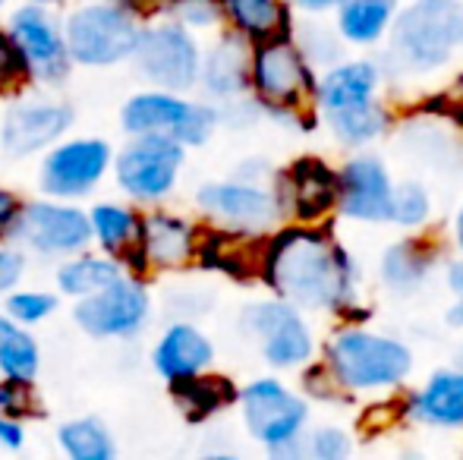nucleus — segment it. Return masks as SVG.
Returning <instances> with one entry per match:
<instances>
[{"instance_id":"nucleus-1","label":"nucleus","mask_w":463,"mask_h":460,"mask_svg":"<svg viewBox=\"0 0 463 460\" xmlns=\"http://www.w3.org/2000/svg\"><path fill=\"white\" fill-rule=\"evenodd\" d=\"M259 281L309 315L366 319L360 313L363 268L328 224L287 221L271 230L262 243Z\"/></svg>"},{"instance_id":"nucleus-2","label":"nucleus","mask_w":463,"mask_h":460,"mask_svg":"<svg viewBox=\"0 0 463 460\" xmlns=\"http://www.w3.org/2000/svg\"><path fill=\"white\" fill-rule=\"evenodd\" d=\"M347 400L401 394L413 379L416 353L403 338L366 325V319L337 322L318 353Z\"/></svg>"},{"instance_id":"nucleus-3","label":"nucleus","mask_w":463,"mask_h":460,"mask_svg":"<svg viewBox=\"0 0 463 460\" xmlns=\"http://www.w3.org/2000/svg\"><path fill=\"white\" fill-rule=\"evenodd\" d=\"M391 82L429 80L463 63V0H410L384 42Z\"/></svg>"},{"instance_id":"nucleus-4","label":"nucleus","mask_w":463,"mask_h":460,"mask_svg":"<svg viewBox=\"0 0 463 460\" xmlns=\"http://www.w3.org/2000/svg\"><path fill=\"white\" fill-rule=\"evenodd\" d=\"M316 86L318 67L309 61L293 29L252 44L250 95L265 114L299 129L316 127L322 123L316 111Z\"/></svg>"},{"instance_id":"nucleus-5","label":"nucleus","mask_w":463,"mask_h":460,"mask_svg":"<svg viewBox=\"0 0 463 460\" xmlns=\"http://www.w3.org/2000/svg\"><path fill=\"white\" fill-rule=\"evenodd\" d=\"M243 426L271 457H306L309 432V394L297 391L275 375H259L240 388Z\"/></svg>"},{"instance_id":"nucleus-6","label":"nucleus","mask_w":463,"mask_h":460,"mask_svg":"<svg viewBox=\"0 0 463 460\" xmlns=\"http://www.w3.org/2000/svg\"><path fill=\"white\" fill-rule=\"evenodd\" d=\"M240 328L256 341L259 356L275 372H303L322 353L309 313L278 294L250 303L240 315Z\"/></svg>"},{"instance_id":"nucleus-7","label":"nucleus","mask_w":463,"mask_h":460,"mask_svg":"<svg viewBox=\"0 0 463 460\" xmlns=\"http://www.w3.org/2000/svg\"><path fill=\"white\" fill-rule=\"evenodd\" d=\"M195 205L212 228L240 233V237L262 239L280 224H287V211L275 180H212V183L199 186Z\"/></svg>"},{"instance_id":"nucleus-8","label":"nucleus","mask_w":463,"mask_h":460,"mask_svg":"<svg viewBox=\"0 0 463 460\" xmlns=\"http://www.w3.org/2000/svg\"><path fill=\"white\" fill-rule=\"evenodd\" d=\"M67 48L80 67H114L129 61L139 48L142 25L127 4H86L63 23Z\"/></svg>"},{"instance_id":"nucleus-9","label":"nucleus","mask_w":463,"mask_h":460,"mask_svg":"<svg viewBox=\"0 0 463 460\" xmlns=\"http://www.w3.org/2000/svg\"><path fill=\"white\" fill-rule=\"evenodd\" d=\"M123 129L129 136L146 133H171L184 146H205L221 123V108L202 105V101H186L184 92L171 89H155V92H139L127 101L120 117Z\"/></svg>"},{"instance_id":"nucleus-10","label":"nucleus","mask_w":463,"mask_h":460,"mask_svg":"<svg viewBox=\"0 0 463 460\" xmlns=\"http://www.w3.org/2000/svg\"><path fill=\"white\" fill-rule=\"evenodd\" d=\"M186 161V146L171 133L133 136L117 158V183L136 202H161L174 192L180 167Z\"/></svg>"},{"instance_id":"nucleus-11","label":"nucleus","mask_w":463,"mask_h":460,"mask_svg":"<svg viewBox=\"0 0 463 460\" xmlns=\"http://www.w3.org/2000/svg\"><path fill=\"white\" fill-rule=\"evenodd\" d=\"M133 61L148 82L171 92H189L202 76V48L189 25L177 19L142 29Z\"/></svg>"},{"instance_id":"nucleus-12","label":"nucleus","mask_w":463,"mask_h":460,"mask_svg":"<svg viewBox=\"0 0 463 460\" xmlns=\"http://www.w3.org/2000/svg\"><path fill=\"white\" fill-rule=\"evenodd\" d=\"M341 190H337V218L354 224H391V199L394 183L391 167L382 155L360 148L341 167Z\"/></svg>"},{"instance_id":"nucleus-13","label":"nucleus","mask_w":463,"mask_h":460,"mask_svg":"<svg viewBox=\"0 0 463 460\" xmlns=\"http://www.w3.org/2000/svg\"><path fill=\"white\" fill-rule=\"evenodd\" d=\"M6 237L13 243L42 252V256H80L95 239V233L92 218L82 209L61 202H32L23 205Z\"/></svg>"},{"instance_id":"nucleus-14","label":"nucleus","mask_w":463,"mask_h":460,"mask_svg":"<svg viewBox=\"0 0 463 460\" xmlns=\"http://www.w3.org/2000/svg\"><path fill=\"white\" fill-rule=\"evenodd\" d=\"M275 186L280 192V202H284L287 221L325 224L331 215H337L341 177H337V167L318 155H303V158L280 167Z\"/></svg>"},{"instance_id":"nucleus-15","label":"nucleus","mask_w":463,"mask_h":460,"mask_svg":"<svg viewBox=\"0 0 463 460\" xmlns=\"http://www.w3.org/2000/svg\"><path fill=\"white\" fill-rule=\"evenodd\" d=\"M148 309L152 300L146 284L139 277L123 275L110 287L76 300L73 319L92 338H129L148 322Z\"/></svg>"},{"instance_id":"nucleus-16","label":"nucleus","mask_w":463,"mask_h":460,"mask_svg":"<svg viewBox=\"0 0 463 460\" xmlns=\"http://www.w3.org/2000/svg\"><path fill=\"white\" fill-rule=\"evenodd\" d=\"M445 239L432 237L426 230L403 233L401 239H394V243H388L382 249L375 265V277L384 294L416 296L420 290H426V284L432 281L435 271L445 268Z\"/></svg>"},{"instance_id":"nucleus-17","label":"nucleus","mask_w":463,"mask_h":460,"mask_svg":"<svg viewBox=\"0 0 463 460\" xmlns=\"http://www.w3.org/2000/svg\"><path fill=\"white\" fill-rule=\"evenodd\" d=\"M114 152L104 139H70L51 148L42 161V190L54 199H80L108 174Z\"/></svg>"},{"instance_id":"nucleus-18","label":"nucleus","mask_w":463,"mask_h":460,"mask_svg":"<svg viewBox=\"0 0 463 460\" xmlns=\"http://www.w3.org/2000/svg\"><path fill=\"white\" fill-rule=\"evenodd\" d=\"M388 82L391 80L384 73V63L372 61V57H344V61L318 70V86H316L318 120L341 111H354V108L375 105V101L384 99Z\"/></svg>"},{"instance_id":"nucleus-19","label":"nucleus","mask_w":463,"mask_h":460,"mask_svg":"<svg viewBox=\"0 0 463 460\" xmlns=\"http://www.w3.org/2000/svg\"><path fill=\"white\" fill-rule=\"evenodd\" d=\"M10 32L29 57L32 76L38 82L57 86V82L67 80L70 63H73L67 35H63V25H57V19L42 4L19 6L10 16Z\"/></svg>"},{"instance_id":"nucleus-20","label":"nucleus","mask_w":463,"mask_h":460,"mask_svg":"<svg viewBox=\"0 0 463 460\" xmlns=\"http://www.w3.org/2000/svg\"><path fill=\"white\" fill-rule=\"evenodd\" d=\"M403 419L439 432H463V366H441L403 394Z\"/></svg>"},{"instance_id":"nucleus-21","label":"nucleus","mask_w":463,"mask_h":460,"mask_svg":"<svg viewBox=\"0 0 463 460\" xmlns=\"http://www.w3.org/2000/svg\"><path fill=\"white\" fill-rule=\"evenodd\" d=\"M202 233L189 218L171 215V211H148L142 215V239L139 252L146 271H180L199 258Z\"/></svg>"},{"instance_id":"nucleus-22","label":"nucleus","mask_w":463,"mask_h":460,"mask_svg":"<svg viewBox=\"0 0 463 460\" xmlns=\"http://www.w3.org/2000/svg\"><path fill=\"white\" fill-rule=\"evenodd\" d=\"M73 127V108L57 101H23L10 108L0 127L4 152L13 158H25L42 148L54 146L67 129Z\"/></svg>"},{"instance_id":"nucleus-23","label":"nucleus","mask_w":463,"mask_h":460,"mask_svg":"<svg viewBox=\"0 0 463 460\" xmlns=\"http://www.w3.org/2000/svg\"><path fill=\"white\" fill-rule=\"evenodd\" d=\"M252 42L233 29H224L202 54L199 86L214 101H240L250 95Z\"/></svg>"},{"instance_id":"nucleus-24","label":"nucleus","mask_w":463,"mask_h":460,"mask_svg":"<svg viewBox=\"0 0 463 460\" xmlns=\"http://www.w3.org/2000/svg\"><path fill=\"white\" fill-rule=\"evenodd\" d=\"M155 372L165 381H186L195 375L212 372L214 366V344L202 328L193 322H174L165 334L158 338L152 353Z\"/></svg>"},{"instance_id":"nucleus-25","label":"nucleus","mask_w":463,"mask_h":460,"mask_svg":"<svg viewBox=\"0 0 463 460\" xmlns=\"http://www.w3.org/2000/svg\"><path fill=\"white\" fill-rule=\"evenodd\" d=\"M401 0H344L335 10V29L347 48H378L388 42Z\"/></svg>"},{"instance_id":"nucleus-26","label":"nucleus","mask_w":463,"mask_h":460,"mask_svg":"<svg viewBox=\"0 0 463 460\" xmlns=\"http://www.w3.org/2000/svg\"><path fill=\"white\" fill-rule=\"evenodd\" d=\"M92 218V233L108 256L120 258L127 268L146 271L139 252V239H142V215H136L127 205H114V202H101L89 211Z\"/></svg>"},{"instance_id":"nucleus-27","label":"nucleus","mask_w":463,"mask_h":460,"mask_svg":"<svg viewBox=\"0 0 463 460\" xmlns=\"http://www.w3.org/2000/svg\"><path fill=\"white\" fill-rule=\"evenodd\" d=\"M394 123H397V114L384 99L366 108H354V111L322 117V127L331 133V139L341 148H347V152L372 148L378 139H384V136L394 129Z\"/></svg>"},{"instance_id":"nucleus-28","label":"nucleus","mask_w":463,"mask_h":460,"mask_svg":"<svg viewBox=\"0 0 463 460\" xmlns=\"http://www.w3.org/2000/svg\"><path fill=\"white\" fill-rule=\"evenodd\" d=\"M221 6L227 29L246 35L252 44L293 29L290 0H221Z\"/></svg>"},{"instance_id":"nucleus-29","label":"nucleus","mask_w":463,"mask_h":460,"mask_svg":"<svg viewBox=\"0 0 463 460\" xmlns=\"http://www.w3.org/2000/svg\"><path fill=\"white\" fill-rule=\"evenodd\" d=\"M123 268L127 265L114 256H76L67 258V262L57 268V287L61 294L73 296V300H82V296H92L98 290L110 287L114 281L123 277Z\"/></svg>"},{"instance_id":"nucleus-30","label":"nucleus","mask_w":463,"mask_h":460,"mask_svg":"<svg viewBox=\"0 0 463 460\" xmlns=\"http://www.w3.org/2000/svg\"><path fill=\"white\" fill-rule=\"evenodd\" d=\"M174 400L180 404V410L189 419H208L218 410H224L227 404L240 398V391L231 385V379H221V375H195L186 381H174Z\"/></svg>"},{"instance_id":"nucleus-31","label":"nucleus","mask_w":463,"mask_h":460,"mask_svg":"<svg viewBox=\"0 0 463 460\" xmlns=\"http://www.w3.org/2000/svg\"><path fill=\"white\" fill-rule=\"evenodd\" d=\"M435 215V199L422 180H397L391 199V228L397 230H426Z\"/></svg>"},{"instance_id":"nucleus-32","label":"nucleus","mask_w":463,"mask_h":460,"mask_svg":"<svg viewBox=\"0 0 463 460\" xmlns=\"http://www.w3.org/2000/svg\"><path fill=\"white\" fill-rule=\"evenodd\" d=\"M328 16H299L297 23H293V35H297V42L303 44V51L309 54V61L316 63L318 70L331 67V63L344 61V38L341 32L335 29V19L331 23H325Z\"/></svg>"},{"instance_id":"nucleus-33","label":"nucleus","mask_w":463,"mask_h":460,"mask_svg":"<svg viewBox=\"0 0 463 460\" xmlns=\"http://www.w3.org/2000/svg\"><path fill=\"white\" fill-rule=\"evenodd\" d=\"M57 442H61L63 455H70L73 460H110V457H114V442H110V432L92 417L73 419V423L61 426V432H57Z\"/></svg>"},{"instance_id":"nucleus-34","label":"nucleus","mask_w":463,"mask_h":460,"mask_svg":"<svg viewBox=\"0 0 463 460\" xmlns=\"http://www.w3.org/2000/svg\"><path fill=\"white\" fill-rule=\"evenodd\" d=\"M38 366H42V353H38L35 338L16 328V332L0 344V372H4L6 379L32 381L38 375Z\"/></svg>"},{"instance_id":"nucleus-35","label":"nucleus","mask_w":463,"mask_h":460,"mask_svg":"<svg viewBox=\"0 0 463 460\" xmlns=\"http://www.w3.org/2000/svg\"><path fill=\"white\" fill-rule=\"evenodd\" d=\"M356 451V438L344 426L325 423L306 432V457L312 460H347Z\"/></svg>"},{"instance_id":"nucleus-36","label":"nucleus","mask_w":463,"mask_h":460,"mask_svg":"<svg viewBox=\"0 0 463 460\" xmlns=\"http://www.w3.org/2000/svg\"><path fill=\"white\" fill-rule=\"evenodd\" d=\"M25 80H35L29 67V57L19 48L10 29H0V95H10L25 86Z\"/></svg>"},{"instance_id":"nucleus-37","label":"nucleus","mask_w":463,"mask_h":460,"mask_svg":"<svg viewBox=\"0 0 463 460\" xmlns=\"http://www.w3.org/2000/svg\"><path fill=\"white\" fill-rule=\"evenodd\" d=\"M57 309V296L44 294V290H19V294L6 296V313L19 322V325H38Z\"/></svg>"},{"instance_id":"nucleus-38","label":"nucleus","mask_w":463,"mask_h":460,"mask_svg":"<svg viewBox=\"0 0 463 460\" xmlns=\"http://www.w3.org/2000/svg\"><path fill=\"white\" fill-rule=\"evenodd\" d=\"M167 10L189 29H218L224 23L221 0H167Z\"/></svg>"},{"instance_id":"nucleus-39","label":"nucleus","mask_w":463,"mask_h":460,"mask_svg":"<svg viewBox=\"0 0 463 460\" xmlns=\"http://www.w3.org/2000/svg\"><path fill=\"white\" fill-rule=\"evenodd\" d=\"M445 287L451 294V306L445 309V322L454 332H463V256H454L445 262Z\"/></svg>"},{"instance_id":"nucleus-40","label":"nucleus","mask_w":463,"mask_h":460,"mask_svg":"<svg viewBox=\"0 0 463 460\" xmlns=\"http://www.w3.org/2000/svg\"><path fill=\"white\" fill-rule=\"evenodd\" d=\"M35 410V398H32V381H16L6 379L0 381V413H10V417H25V413Z\"/></svg>"},{"instance_id":"nucleus-41","label":"nucleus","mask_w":463,"mask_h":460,"mask_svg":"<svg viewBox=\"0 0 463 460\" xmlns=\"http://www.w3.org/2000/svg\"><path fill=\"white\" fill-rule=\"evenodd\" d=\"M23 271H25L23 249H13V246H0V296L13 294V287L19 284Z\"/></svg>"},{"instance_id":"nucleus-42","label":"nucleus","mask_w":463,"mask_h":460,"mask_svg":"<svg viewBox=\"0 0 463 460\" xmlns=\"http://www.w3.org/2000/svg\"><path fill=\"white\" fill-rule=\"evenodd\" d=\"M435 101L441 105V111L451 114L458 123H463V63L458 67V73L451 76V82L439 92V99Z\"/></svg>"},{"instance_id":"nucleus-43","label":"nucleus","mask_w":463,"mask_h":460,"mask_svg":"<svg viewBox=\"0 0 463 460\" xmlns=\"http://www.w3.org/2000/svg\"><path fill=\"white\" fill-rule=\"evenodd\" d=\"M23 442H25L23 423H19L16 417H10V413H0V445H4L6 451H19Z\"/></svg>"},{"instance_id":"nucleus-44","label":"nucleus","mask_w":463,"mask_h":460,"mask_svg":"<svg viewBox=\"0 0 463 460\" xmlns=\"http://www.w3.org/2000/svg\"><path fill=\"white\" fill-rule=\"evenodd\" d=\"M19 211H23V202H19L10 190H4V186H0V237H6V233L13 230Z\"/></svg>"},{"instance_id":"nucleus-45","label":"nucleus","mask_w":463,"mask_h":460,"mask_svg":"<svg viewBox=\"0 0 463 460\" xmlns=\"http://www.w3.org/2000/svg\"><path fill=\"white\" fill-rule=\"evenodd\" d=\"M344 0H290L293 13L299 16H335V10Z\"/></svg>"},{"instance_id":"nucleus-46","label":"nucleus","mask_w":463,"mask_h":460,"mask_svg":"<svg viewBox=\"0 0 463 460\" xmlns=\"http://www.w3.org/2000/svg\"><path fill=\"white\" fill-rule=\"evenodd\" d=\"M451 246L458 256H463V202L458 205V211L451 218Z\"/></svg>"},{"instance_id":"nucleus-47","label":"nucleus","mask_w":463,"mask_h":460,"mask_svg":"<svg viewBox=\"0 0 463 460\" xmlns=\"http://www.w3.org/2000/svg\"><path fill=\"white\" fill-rule=\"evenodd\" d=\"M13 332H16V319H13L10 313H0V344H4Z\"/></svg>"},{"instance_id":"nucleus-48","label":"nucleus","mask_w":463,"mask_h":460,"mask_svg":"<svg viewBox=\"0 0 463 460\" xmlns=\"http://www.w3.org/2000/svg\"><path fill=\"white\" fill-rule=\"evenodd\" d=\"M454 362H458V366H463V341H460V347H458V356H454Z\"/></svg>"},{"instance_id":"nucleus-49","label":"nucleus","mask_w":463,"mask_h":460,"mask_svg":"<svg viewBox=\"0 0 463 460\" xmlns=\"http://www.w3.org/2000/svg\"><path fill=\"white\" fill-rule=\"evenodd\" d=\"M32 4H42V6H48V4H61V0H32Z\"/></svg>"},{"instance_id":"nucleus-50","label":"nucleus","mask_w":463,"mask_h":460,"mask_svg":"<svg viewBox=\"0 0 463 460\" xmlns=\"http://www.w3.org/2000/svg\"><path fill=\"white\" fill-rule=\"evenodd\" d=\"M4 4H6V0H0V6H4Z\"/></svg>"}]
</instances>
